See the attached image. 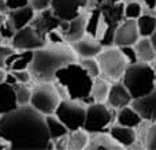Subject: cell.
Instances as JSON below:
<instances>
[{
    "mask_svg": "<svg viewBox=\"0 0 156 150\" xmlns=\"http://www.w3.org/2000/svg\"><path fill=\"white\" fill-rule=\"evenodd\" d=\"M81 67L86 71L92 78H96L100 75V67H99V63H97L96 57H80V62Z\"/></svg>",
    "mask_w": 156,
    "mask_h": 150,
    "instance_id": "4dcf8cb0",
    "label": "cell"
},
{
    "mask_svg": "<svg viewBox=\"0 0 156 150\" xmlns=\"http://www.w3.org/2000/svg\"><path fill=\"white\" fill-rule=\"evenodd\" d=\"M94 3H96V4H101V3H104L105 0H93Z\"/></svg>",
    "mask_w": 156,
    "mask_h": 150,
    "instance_id": "bcb514c9",
    "label": "cell"
},
{
    "mask_svg": "<svg viewBox=\"0 0 156 150\" xmlns=\"http://www.w3.org/2000/svg\"><path fill=\"white\" fill-rule=\"evenodd\" d=\"M88 5V0H51L49 8L60 21H70Z\"/></svg>",
    "mask_w": 156,
    "mask_h": 150,
    "instance_id": "7c38bea8",
    "label": "cell"
},
{
    "mask_svg": "<svg viewBox=\"0 0 156 150\" xmlns=\"http://www.w3.org/2000/svg\"><path fill=\"white\" fill-rule=\"evenodd\" d=\"M86 105L81 101L70 98H63L59 101L54 115L67 127L69 131L82 128L85 120Z\"/></svg>",
    "mask_w": 156,
    "mask_h": 150,
    "instance_id": "9c48e42d",
    "label": "cell"
},
{
    "mask_svg": "<svg viewBox=\"0 0 156 150\" xmlns=\"http://www.w3.org/2000/svg\"><path fill=\"white\" fill-rule=\"evenodd\" d=\"M141 14H143V7H141V4L138 2H129L127 4H125L123 7L125 18L137 19Z\"/></svg>",
    "mask_w": 156,
    "mask_h": 150,
    "instance_id": "d6a6232c",
    "label": "cell"
},
{
    "mask_svg": "<svg viewBox=\"0 0 156 150\" xmlns=\"http://www.w3.org/2000/svg\"><path fill=\"white\" fill-rule=\"evenodd\" d=\"M4 78H5L4 70H3V68H0V82H3V80H4Z\"/></svg>",
    "mask_w": 156,
    "mask_h": 150,
    "instance_id": "ee69618b",
    "label": "cell"
},
{
    "mask_svg": "<svg viewBox=\"0 0 156 150\" xmlns=\"http://www.w3.org/2000/svg\"><path fill=\"white\" fill-rule=\"evenodd\" d=\"M45 124H47V130H48V134L51 141L58 139L60 137H65L69 134V130L56 116L52 113V115H45Z\"/></svg>",
    "mask_w": 156,
    "mask_h": 150,
    "instance_id": "d4e9b609",
    "label": "cell"
},
{
    "mask_svg": "<svg viewBox=\"0 0 156 150\" xmlns=\"http://www.w3.org/2000/svg\"><path fill=\"white\" fill-rule=\"evenodd\" d=\"M145 146L151 150H156V121H152L145 135Z\"/></svg>",
    "mask_w": 156,
    "mask_h": 150,
    "instance_id": "836d02e7",
    "label": "cell"
},
{
    "mask_svg": "<svg viewBox=\"0 0 156 150\" xmlns=\"http://www.w3.org/2000/svg\"><path fill=\"white\" fill-rule=\"evenodd\" d=\"M14 51H15V49H14L12 46L2 45V44H0V68H3V70H4L5 60H7V57L10 56Z\"/></svg>",
    "mask_w": 156,
    "mask_h": 150,
    "instance_id": "8d00e7d4",
    "label": "cell"
},
{
    "mask_svg": "<svg viewBox=\"0 0 156 150\" xmlns=\"http://www.w3.org/2000/svg\"><path fill=\"white\" fill-rule=\"evenodd\" d=\"M100 8V15H101V21L105 26V30L103 33L101 38H100V44L103 46H110L114 45V33L118 25L125 19L123 15V7L125 3L122 2H111V0H105L101 4H97Z\"/></svg>",
    "mask_w": 156,
    "mask_h": 150,
    "instance_id": "8992f818",
    "label": "cell"
},
{
    "mask_svg": "<svg viewBox=\"0 0 156 150\" xmlns=\"http://www.w3.org/2000/svg\"><path fill=\"white\" fill-rule=\"evenodd\" d=\"M47 41L51 44H65V38L62 37V34H60L59 32L56 30H51V32L47 34Z\"/></svg>",
    "mask_w": 156,
    "mask_h": 150,
    "instance_id": "74e56055",
    "label": "cell"
},
{
    "mask_svg": "<svg viewBox=\"0 0 156 150\" xmlns=\"http://www.w3.org/2000/svg\"><path fill=\"white\" fill-rule=\"evenodd\" d=\"M100 23H101V15H100V8H99V5H97L96 8H93V10L88 14V19H86V29H85L86 34L96 37L97 32H99Z\"/></svg>",
    "mask_w": 156,
    "mask_h": 150,
    "instance_id": "f1b7e54d",
    "label": "cell"
},
{
    "mask_svg": "<svg viewBox=\"0 0 156 150\" xmlns=\"http://www.w3.org/2000/svg\"><path fill=\"white\" fill-rule=\"evenodd\" d=\"M138 38H140V33H138L136 19L125 18L115 29L112 44L116 46L134 45V43Z\"/></svg>",
    "mask_w": 156,
    "mask_h": 150,
    "instance_id": "4fadbf2b",
    "label": "cell"
},
{
    "mask_svg": "<svg viewBox=\"0 0 156 150\" xmlns=\"http://www.w3.org/2000/svg\"><path fill=\"white\" fill-rule=\"evenodd\" d=\"M133 48L136 51L138 62L151 63L152 60L156 59V52H155V48L152 45V41L149 37H140L134 43Z\"/></svg>",
    "mask_w": 156,
    "mask_h": 150,
    "instance_id": "7402d4cb",
    "label": "cell"
},
{
    "mask_svg": "<svg viewBox=\"0 0 156 150\" xmlns=\"http://www.w3.org/2000/svg\"><path fill=\"white\" fill-rule=\"evenodd\" d=\"M77 60L78 56L71 46L65 44H47L43 48L33 51L27 70L32 78L38 82H54L55 74L59 68Z\"/></svg>",
    "mask_w": 156,
    "mask_h": 150,
    "instance_id": "7a4b0ae2",
    "label": "cell"
},
{
    "mask_svg": "<svg viewBox=\"0 0 156 150\" xmlns=\"http://www.w3.org/2000/svg\"><path fill=\"white\" fill-rule=\"evenodd\" d=\"M16 107L18 102H16V96L12 85L5 80L0 82V115L11 112Z\"/></svg>",
    "mask_w": 156,
    "mask_h": 150,
    "instance_id": "ffe728a7",
    "label": "cell"
},
{
    "mask_svg": "<svg viewBox=\"0 0 156 150\" xmlns=\"http://www.w3.org/2000/svg\"><path fill=\"white\" fill-rule=\"evenodd\" d=\"M60 19L58 16H55V14L51 11V8H44L41 11H36L34 16H33L32 22L29 25H32L41 36L47 37L51 30H56L60 25Z\"/></svg>",
    "mask_w": 156,
    "mask_h": 150,
    "instance_id": "9a60e30c",
    "label": "cell"
},
{
    "mask_svg": "<svg viewBox=\"0 0 156 150\" xmlns=\"http://www.w3.org/2000/svg\"><path fill=\"white\" fill-rule=\"evenodd\" d=\"M34 14H36V11L33 10L29 4H26V5H23V7L10 10L7 12V16H8V21L12 25V27L15 30H18V29H21V27L29 25L30 22H32Z\"/></svg>",
    "mask_w": 156,
    "mask_h": 150,
    "instance_id": "d6986e66",
    "label": "cell"
},
{
    "mask_svg": "<svg viewBox=\"0 0 156 150\" xmlns=\"http://www.w3.org/2000/svg\"><path fill=\"white\" fill-rule=\"evenodd\" d=\"M0 12H3V14L8 12V8H7V5H5L4 0H0Z\"/></svg>",
    "mask_w": 156,
    "mask_h": 150,
    "instance_id": "b9f144b4",
    "label": "cell"
},
{
    "mask_svg": "<svg viewBox=\"0 0 156 150\" xmlns=\"http://www.w3.org/2000/svg\"><path fill=\"white\" fill-rule=\"evenodd\" d=\"M14 33H15V29L12 27L11 22L8 21L7 14L0 12V38H3V40H11Z\"/></svg>",
    "mask_w": 156,
    "mask_h": 150,
    "instance_id": "1f68e13d",
    "label": "cell"
},
{
    "mask_svg": "<svg viewBox=\"0 0 156 150\" xmlns=\"http://www.w3.org/2000/svg\"><path fill=\"white\" fill-rule=\"evenodd\" d=\"M114 109H111L105 102H92L86 105L85 120L82 128L88 134L101 132L114 120Z\"/></svg>",
    "mask_w": 156,
    "mask_h": 150,
    "instance_id": "ba28073f",
    "label": "cell"
},
{
    "mask_svg": "<svg viewBox=\"0 0 156 150\" xmlns=\"http://www.w3.org/2000/svg\"><path fill=\"white\" fill-rule=\"evenodd\" d=\"M132 96L127 91V89L125 87V85L122 82L116 80L115 83L110 86V90L107 94V100H105V104L111 108V109H121V108L130 105L132 102Z\"/></svg>",
    "mask_w": 156,
    "mask_h": 150,
    "instance_id": "2e32d148",
    "label": "cell"
},
{
    "mask_svg": "<svg viewBox=\"0 0 156 150\" xmlns=\"http://www.w3.org/2000/svg\"><path fill=\"white\" fill-rule=\"evenodd\" d=\"M121 52L123 53L125 59H126L127 64H133V63H137V55H136V51L133 48V45H125V46H119Z\"/></svg>",
    "mask_w": 156,
    "mask_h": 150,
    "instance_id": "e575fe53",
    "label": "cell"
},
{
    "mask_svg": "<svg viewBox=\"0 0 156 150\" xmlns=\"http://www.w3.org/2000/svg\"><path fill=\"white\" fill-rule=\"evenodd\" d=\"M55 87L59 96L65 98L77 100L82 104H92L93 98L90 97V89L93 78L90 77L78 62L69 63L55 74Z\"/></svg>",
    "mask_w": 156,
    "mask_h": 150,
    "instance_id": "3957f363",
    "label": "cell"
},
{
    "mask_svg": "<svg viewBox=\"0 0 156 150\" xmlns=\"http://www.w3.org/2000/svg\"><path fill=\"white\" fill-rule=\"evenodd\" d=\"M33 56V51H14L5 60L4 70L15 71V70H26L30 64Z\"/></svg>",
    "mask_w": 156,
    "mask_h": 150,
    "instance_id": "44dd1931",
    "label": "cell"
},
{
    "mask_svg": "<svg viewBox=\"0 0 156 150\" xmlns=\"http://www.w3.org/2000/svg\"><path fill=\"white\" fill-rule=\"evenodd\" d=\"M110 83L107 79L96 77L93 78V83H92V89H90V97L93 98L94 102H105L107 100V94L110 90Z\"/></svg>",
    "mask_w": 156,
    "mask_h": 150,
    "instance_id": "4316f807",
    "label": "cell"
},
{
    "mask_svg": "<svg viewBox=\"0 0 156 150\" xmlns=\"http://www.w3.org/2000/svg\"><path fill=\"white\" fill-rule=\"evenodd\" d=\"M151 41H152V45H154V48H155V52H156V29H155V32L152 33V36L151 37Z\"/></svg>",
    "mask_w": 156,
    "mask_h": 150,
    "instance_id": "7bdbcfd3",
    "label": "cell"
},
{
    "mask_svg": "<svg viewBox=\"0 0 156 150\" xmlns=\"http://www.w3.org/2000/svg\"><path fill=\"white\" fill-rule=\"evenodd\" d=\"M10 41L11 46L16 51H34V49L43 48L48 44L47 37L41 36L32 25H26V26L15 30Z\"/></svg>",
    "mask_w": 156,
    "mask_h": 150,
    "instance_id": "30bf717a",
    "label": "cell"
},
{
    "mask_svg": "<svg viewBox=\"0 0 156 150\" xmlns=\"http://www.w3.org/2000/svg\"><path fill=\"white\" fill-rule=\"evenodd\" d=\"M86 149H121V146L114 141V138L110 134H105L104 131L101 132H94V134H89V142Z\"/></svg>",
    "mask_w": 156,
    "mask_h": 150,
    "instance_id": "cb8c5ba5",
    "label": "cell"
},
{
    "mask_svg": "<svg viewBox=\"0 0 156 150\" xmlns=\"http://www.w3.org/2000/svg\"><path fill=\"white\" fill-rule=\"evenodd\" d=\"M116 121L121 126H126L130 128H137L141 126L143 119L138 115V112L132 107V105H126V107L118 109L116 113Z\"/></svg>",
    "mask_w": 156,
    "mask_h": 150,
    "instance_id": "603a6c76",
    "label": "cell"
},
{
    "mask_svg": "<svg viewBox=\"0 0 156 150\" xmlns=\"http://www.w3.org/2000/svg\"><path fill=\"white\" fill-rule=\"evenodd\" d=\"M121 79L132 98H138L149 93L156 85V75L154 68L149 63L145 62L127 64Z\"/></svg>",
    "mask_w": 156,
    "mask_h": 150,
    "instance_id": "277c9868",
    "label": "cell"
},
{
    "mask_svg": "<svg viewBox=\"0 0 156 150\" xmlns=\"http://www.w3.org/2000/svg\"><path fill=\"white\" fill-rule=\"evenodd\" d=\"M0 141L10 149H52L45 118L30 104L18 105L11 112L0 115Z\"/></svg>",
    "mask_w": 156,
    "mask_h": 150,
    "instance_id": "6da1fadb",
    "label": "cell"
},
{
    "mask_svg": "<svg viewBox=\"0 0 156 150\" xmlns=\"http://www.w3.org/2000/svg\"><path fill=\"white\" fill-rule=\"evenodd\" d=\"M4 2H5V5H7L8 11L29 4V0H4Z\"/></svg>",
    "mask_w": 156,
    "mask_h": 150,
    "instance_id": "ab89813d",
    "label": "cell"
},
{
    "mask_svg": "<svg viewBox=\"0 0 156 150\" xmlns=\"http://www.w3.org/2000/svg\"><path fill=\"white\" fill-rule=\"evenodd\" d=\"M86 19H88V14L81 11L77 16H74L70 21H62L58 27V32L62 34L66 43L71 44L74 41L80 40L81 37L86 34Z\"/></svg>",
    "mask_w": 156,
    "mask_h": 150,
    "instance_id": "8fae6325",
    "label": "cell"
},
{
    "mask_svg": "<svg viewBox=\"0 0 156 150\" xmlns=\"http://www.w3.org/2000/svg\"><path fill=\"white\" fill-rule=\"evenodd\" d=\"M137 29L140 37H151L156 29V16L151 14H141L137 19Z\"/></svg>",
    "mask_w": 156,
    "mask_h": 150,
    "instance_id": "83f0119b",
    "label": "cell"
},
{
    "mask_svg": "<svg viewBox=\"0 0 156 150\" xmlns=\"http://www.w3.org/2000/svg\"><path fill=\"white\" fill-rule=\"evenodd\" d=\"M12 87H14V91H15L16 102H18V105L29 104V101H30V93H32V90L27 87V83L15 82V83H12Z\"/></svg>",
    "mask_w": 156,
    "mask_h": 150,
    "instance_id": "f546056e",
    "label": "cell"
},
{
    "mask_svg": "<svg viewBox=\"0 0 156 150\" xmlns=\"http://www.w3.org/2000/svg\"><path fill=\"white\" fill-rule=\"evenodd\" d=\"M60 101V96L58 93L56 87L52 82H40L37 86H34L30 93L29 104L38 111L40 113L52 115L55 113L58 104Z\"/></svg>",
    "mask_w": 156,
    "mask_h": 150,
    "instance_id": "52a82bcc",
    "label": "cell"
},
{
    "mask_svg": "<svg viewBox=\"0 0 156 150\" xmlns=\"http://www.w3.org/2000/svg\"><path fill=\"white\" fill-rule=\"evenodd\" d=\"M10 74L15 78L16 82H22V83H29L32 79V75H30L29 70H15V71H10Z\"/></svg>",
    "mask_w": 156,
    "mask_h": 150,
    "instance_id": "d590c367",
    "label": "cell"
},
{
    "mask_svg": "<svg viewBox=\"0 0 156 150\" xmlns=\"http://www.w3.org/2000/svg\"><path fill=\"white\" fill-rule=\"evenodd\" d=\"M110 135L114 138L116 143L121 148H130L134 145L137 141V134H136L134 128H130L126 126H121V124H115L110 128Z\"/></svg>",
    "mask_w": 156,
    "mask_h": 150,
    "instance_id": "ac0fdd59",
    "label": "cell"
},
{
    "mask_svg": "<svg viewBox=\"0 0 156 150\" xmlns=\"http://www.w3.org/2000/svg\"><path fill=\"white\" fill-rule=\"evenodd\" d=\"M144 4H145V7L148 10H151V11L156 10V0H144Z\"/></svg>",
    "mask_w": 156,
    "mask_h": 150,
    "instance_id": "60d3db41",
    "label": "cell"
},
{
    "mask_svg": "<svg viewBox=\"0 0 156 150\" xmlns=\"http://www.w3.org/2000/svg\"><path fill=\"white\" fill-rule=\"evenodd\" d=\"M96 60L99 63L100 74H103L107 79H111L114 82L121 79L125 73V68L127 67L126 59L119 46L116 45L103 46L101 51L96 55Z\"/></svg>",
    "mask_w": 156,
    "mask_h": 150,
    "instance_id": "5b68a950",
    "label": "cell"
},
{
    "mask_svg": "<svg viewBox=\"0 0 156 150\" xmlns=\"http://www.w3.org/2000/svg\"><path fill=\"white\" fill-rule=\"evenodd\" d=\"M130 105L137 111L143 120L156 121V85L149 93L138 98H133Z\"/></svg>",
    "mask_w": 156,
    "mask_h": 150,
    "instance_id": "5bb4252c",
    "label": "cell"
},
{
    "mask_svg": "<svg viewBox=\"0 0 156 150\" xmlns=\"http://www.w3.org/2000/svg\"><path fill=\"white\" fill-rule=\"evenodd\" d=\"M49 3H51V0H29V5L34 11H41L44 8H48Z\"/></svg>",
    "mask_w": 156,
    "mask_h": 150,
    "instance_id": "f35d334b",
    "label": "cell"
},
{
    "mask_svg": "<svg viewBox=\"0 0 156 150\" xmlns=\"http://www.w3.org/2000/svg\"><path fill=\"white\" fill-rule=\"evenodd\" d=\"M71 48L78 57H96V55L101 51L103 45L96 37L85 34L80 40L71 43Z\"/></svg>",
    "mask_w": 156,
    "mask_h": 150,
    "instance_id": "e0dca14e",
    "label": "cell"
},
{
    "mask_svg": "<svg viewBox=\"0 0 156 150\" xmlns=\"http://www.w3.org/2000/svg\"><path fill=\"white\" fill-rule=\"evenodd\" d=\"M89 142V134L83 128H78L69 131L67 134V149L71 150H81L86 149Z\"/></svg>",
    "mask_w": 156,
    "mask_h": 150,
    "instance_id": "484cf974",
    "label": "cell"
},
{
    "mask_svg": "<svg viewBox=\"0 0 156 150\" xmlns=\"http://www.w3.org/2000/svg\"><path fill=\"white\" fill-rule=\"evenodd\" d=\"M111 2H121V0H111Z\"/></svg>",
    "mask_w": 156,
    "mask_h": 150,
    "instance_id": "7dc6e473",
    "label": "cell"
},
{
    "mask_svg": "<svg viewBox=\"0 0 156 150\" xmlns=\"http://www.w3.org/2000/svg\"><path fill=\"white\" fill-rule=\"evenodd\" d=\"M152 68H154V71H155V75H156V59L155 60H152Z\"/></svg>",
    "mask_w": 156,
    "mask_h": 150,
    "instance_id": "f6af8a7d",
    "label": "cell"
}]
</instances>
